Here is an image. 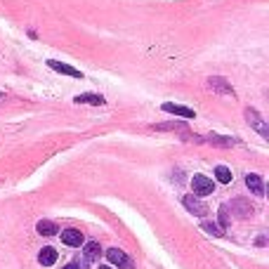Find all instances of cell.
<instances>
[{"mask_svg": "<svg viewBox=\"0 0 269 269\" xmlns=\"http://www.w3.org/2000/svg\"><path fill=\"white\" fill-rule=\"evenodd\" d=\"M191 187H194V194H198V196H208V194H213V191H215L213 179H208L206 175H194V179H191Z\"/></svg>", "mask_w": 269, "mask_h": 269, "instance_id": "obj_1", "label": "cell"}, {"mask_svg": "<svg viewBox=\"0 0 269 269\" xmlns=\"http://www.w3.org/2000/svg\"><path fill=\"white\" fill-rule=\"evenodd\" d=\"M246 121H248V126L251 128H255L258 133L262 134V137H269V128H267V123L262 121V116L255 111V109H246Z\"/></svg>", "mask_w": 269, "mask_h": 269, "instance_id": "obj_2", "label": "cell"}, {"mask_svg": "<svg viewBox=\"0 0 269 269\" xmlns=\"http://www.w3.org/2000/svg\"><path fill=\"white\" fill-rule=\"evenodd\" d=\"M182 203H184V208H187V210H189V213H191V215L203 217V215H206V213H208V206H206V203H203L201 198L191 196V194H189V196H184V198H182Z\"/></svg>", "mask_w": 269, "mask_h": 269, "instance_id": "obj_3", "label": "cell"}, {"mask_svg": "<svg viewBox=\"0 0 269 269\" xmlns=\"http://www.w3.org/2000/svg\"><path fill=\"white\" fill-rule=\"evenodd\" d=\"M107 258L111 265H116V267H121V269H133V260H130L123 251H118V248H109Z\"/></svg>", "mask_w": 269, "mask_h": 269, "instance_id": "obj_4", "label": "cell"}, {"mask_svg": "<svg viewBox=\"0 0 269 269\" xmlns=\"http://www.w3.org/2000/svg\"><path fill=\"white\" fill-rule=\"evenodd\" d=\"M208 88L220 92V95H232L234 97V88L224 81V78H220V76H210V78H208Z\"/></svg>", "mask_w": 269, "mask_h": 269, "instance_id": "obj_5", "label": "cell"}, {"mask_svg": "<svg viewBox=\"0 0 269 269\" xmlns=\"http://www.w3.org/2000/svg\"><path fill=\"white\" fill-rule=\"evenodd\" d=\"M163 111L165 114H172V116H179V118H196V114L191 109L182 107V104H172V102H165L163 104Z\"/></svg>", "mask_w": 269, "mask_h": 269, "instance_id": "obj_6", "label": "cell"}, {"mask_svg": "<svg viewBox=\"0 0 269 269\" xmlns=\"http://www.w3.org/2000/svg\"><path fill=\"white\" fill-rule=\"evenodd\" d=\"M62 241L66 243V246L81 248L85 239H83V232H78V229H64V232H62Z\"/></svg>", "mask_w": 269, "mask_h": 269, "instance_id": "obj_7", "label": "cell"}, {"mask_svg": "<svg viewBox=\"0 0 269 269\" xmlns=\"http://www.w3.org/2000/svg\"><path fill=\"white\" fill-rule=\"evenodd\" d=\"M47 66H50V69H54L57 73H64V76H71V78H83V73L78 71V69L69 66V64H62V62H54V59H50V62H47Z\"/></svg>", "mask_w": 269, "mask_h": 269, "instance_id": "obj_8", "label": "cell"}, {"mask_svg": "<svg viewBox=\"0 0 269 269\" xmlns=\"http://www.w3.org/2000/svg\"><path fill=\"white\" fill-rule=\"evenodd\" d=\"M196 142L215 144V146H234V144H236V139H234V137H222V134H208V137H198Z\"/></svg>", "mask_w": 269, "mask_h": 269, "instance_id": "obj_9", "label": "cell"}, {"mask_svg": "<svg viewBox=\"0 0 269 269\" xmlns=\"http://www.w3.org/2000/svg\"><path fill=\"white\" fill-rule=\"evenodd\" d=\"M73 102H76V104H92V107H102V104H104V97H102V95L85 92V95H78Z\"/></svg>", "mask_w": 269, "mask_h": 269, "instance_id": "obj_10", "label": "cell"}, {"mask_svg": "<svg viewBox=\"0 0 269 269\" xmlns=\"http://www.w3.org/2000/svg\"><path fill=\"white\" fill-rule=\"evenodd\" d=\"M246 184H248V189H251L253 194H258V196H265V184H262V179H260V175H248L246 177Z\"/></svg>", "mask_w": 269, "mask_h": 269, "instance_id": "obj_11", "label": "cell"}, {"mask_svg": "<svg viewBox=\"0 0 269 269\" xmlns=\"http://www.w3.org/2000/svg\"><path fill=\"white\" fill-rule=\"evenodd\" d=\"M36 229H38L40 236H54V234L59 232V229H57V224H54L52 220H40V222L36 224Z\"/></svg>", "mask_w": 269, "mask_h": 269, "instance_id": "obj_12", "label": "cell"}, {"mask_svg": "<svg viewBox=\"0 0 269 269\" xmlns=\"http://www.w3.org/2000/svg\"><path fill=\"white\" fill-rule=\"evenodd\" d=\"M232 210H236V215H239V217L253 215V206H251V203H246V201H241V198L232 201Z\"/></svg>", "mask_w": 269, "mask_h": 269, "instance_id": "obj_13", "label": "cell"}, {"mask_svg": "<svg viewBox=\"0 0 269 269\" xmlns=\"http://www.w3.org/2000/svg\"><path fill=\"white\" fill-rule=\"evenodd\" d=\"M38 262H40V265H45V267L54 265V262H57V251H54V248H50V246H47V248H43V251H40V255H38Z\"/></svg>", "mask_w": 269, "mask_h": 269, "instance_id": "obj_14", "label": "cell"}, {"mask_svg": "<svg viewBox=\"0 0 269 269\" xmlns=\"http://www.w3.org/2000/svg\"><path fill=\"white\" fill-rule=\"evenodd\" d=\"M99 255H102V248H99L97 241H88V243H85V260L95 262V260H99Z\"/></svg>", "mask_w": 269, "mask_h": 269, "instance_id": "obj_15", "label": "cell"}, {"mask_svg": "<svg viewBox=\"0 0 269 269\" xmlns=\"http://www.w3.org/2000/svg\"><path fill=\"white\" fill-rule=\"evenodd\" d=\"M153 130H158V133H163V130H179V133H184L187 130V126L182 123V121H168V123H156V126H151Z\"/></svg>", "mask_w": 269, "mask_h": 269, "instance_id": "obj_16", "label": "cell"}, {"mask_svg": "<svg viewBox=\"0 0 269 269\" xmlns=\"http://www.w3.org/2000/svg\"><path fill=\"white\" fill-rule=\"evenodd\" d=\"M215 177H217V182L229 184V182H232V170H229L227 165H217V168H215Z\"/></svg>", "mask_w": 269, "mask_h": 269, "instance_id": "obj_17", "label": "cell"}, {"mask_svg": "<svg viewBox=\"0 0 269 269\" xmlns=\"http://www.w3.org/2000/svg\"><path fill=\"white\" fill-rule=\"evenodd\" d=\"M201 229L208 232L210 236H222V234H224L222 227H217V224H213V222H201Z\"/></svg>", "mask_w": 269, "mask_h": 269, "instance_id": "obj_18", "label": "cell"}, {"mask_svg": "<svg viewBox=\"0 0 269 269\" xmlns=\"http://www.w3.org/2000/svg\"><path fill=\"white\" fill-rule=\"evenodd\" d=\"M220 224L224 227H229V210H227V206H220Z\"/></svg>", "mask_w": 269, "mask_h": 269, "instance_id": "obj_19", "label": "cell"}, {"mask_svg": "<svg viewBox=\"0 0 269 269\" xmlns=\"http://www.w3.org/2000/svg\"><path fill=\"white\" fill-rule=\"evenodd\" d=\"M64 269H83V267H81V265H78V262H71V265H66V267H64Z\"/></svg>", "mask_w": 269, "mask_h": 269, "instance_id": "obj_20", "label": "cell"}, {"mask_svg": "<svg viewBox=\"0 0 269 269\" xmlns=\"http://www.w3.org/2000/svg\"><path fill=\"white\" fill-rule=\"evenodd\" d=\"M99 269H111V267H99Z\"/></svg>", "mask_w": 269, "mask_h": 269, "instance_id": "obj_21", "label": "cell"}, {"mask_svg": "<svg viewBox=\"0 0 269 269\" xmlns=\"http://www.w3.org/2000/svg\"><path fill=\"white\" fill-rule=\"evenodd\" d=\"M0 99H2V92H0Z\"/></svg>", "mask_w": 269, "mask_h": 269, "instance_id": "obj_22", "label": "cell"}, {"mask_svg": "<svg viewBox=\"0 0 269 269\" xmlns=\"http://www.w3.org/2000/svg\"><path fill=\"white\" fill-rule=\"evenodd\" d=\"M0 187H2V182H0Z\"/></svg>", "mask_w": 269, "mask_h": 269, "instance_id": "obj_23", "label": "cell"}]
</instances>
